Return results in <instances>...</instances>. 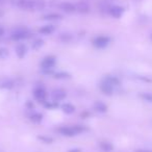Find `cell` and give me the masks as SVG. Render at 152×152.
Returning a JSON list of instances; mask_svg holds the SVG:
<instances>
[{"mask_svg": "<svg viewBox=\"0 0 152 152\" xmlns=\"http://www.w3.org/2000/svg\"><path fill=\"white\" fill-rule=\"evenodd\" d=\"M99 147L104 152H112L114 150V146L112 145V143H108V142H100Z\"/></svg>", "mask_w": 152, "mask_h": 152, "instance_id": "obj_21", "label": "cell"}, {"mask_svg": "<svg viewBox=\"0 0 152 152\" xmlns=\"http://www.w3.org/2000/svg\"><path fill=\"white\" fill-rule=\"evenodd\" d=\"M59 40L63 43H69L73 40V34H69V32H64V34H59Z\"/></svg>", "mask_w": 152, "mask_h": 152, "instance_id": "obj_23", "label": "cell"}, {"mask_svg": "<svg viewBox=\"0 0 152 152\" xmlns=\"http://www.w3.org/2000/svg\"><path fill=\"white\" fill-rule=\"evenodd\" d=\"M37 139H38L39 141L42 142V143H44V144H52L53 142H54L53 137H47V135H38V137H37Z\"/></svg>", "mask_w": 152, "mask_h": 152, "instance_id": "obj_25", "label": "cell"}, {"mask_svg": "<svg viewBox=\"0 0 152 152\" xmlns=\"http://www.w3.org/2000/svg\"><path fill=\"white\" fill-rule=\"evenodd\" d=\"M68 152H81L80 148H72V149H69Z\"/></svg>", "mask_w": 152, "mask_h": 152, "instance_id": "obj_30", "label": "cell"}, {"mask_svg": "<svg viewBox=\"0 0 152 152\" xmlns=\"http://www.w3.org/2000/svg\"><path fill=\"white\" fill-rule=\"evenodd\" d=\"M34 96L39 102H42V103H45L46 102V98H47V93L46 90L44 89V87H38L34 89Z\"/></svg>", "mask_w": 152, "mask_h": 152, "instance_id": "obj_6", "label": "cell"}, {"mask_svg": "<svg viewBox=\"0 0 152 152\" xmlns=\"http://www.w3.org/2000/svg\"><path fill=\"white\" fill-rule=\"evenodd\" d=\"M3 1H4V0H0V2H3Z\"/></svg>", "mask_w": 152, "mask_h": 152, "instance_id": "obj_35", "label": "cell"}, {"mask_svg": "<svg viewBox=\"0 0 152 152\" xmlns=\"http://www.w3.org/2000/svg\"><path fill=\"white\" fill-rule=\"evenodd\" d=\"M61 110H63V112L65 113V114H67V115H72L74 112H75V106H74L73 104H71V103L61 104Z\"/></svg>", "mask_w": 152, "mask_h": 152, "instance_id": "obj_19", "label": "cell"}, {"mask_svg": "<svg viewBox=\"0 0 152 152\" xmlns=\"http://www.w3.org/2000/svg\"><path fill=\"white\" fill-rule=\"evenodd\" d=\"M108 14H110L112 17L119 19V18L122 17V15L124 14V7H120V5H110Z\"/></svg>", "mask_w": 152, "mask_h": 152, "instance_id": "obj_7", "label": "cell"}, {"mask_svg": "<svg viewBox=\"0 0 152 152\" xmlns=\"http://www.w3.org/2000/svg\"><path fill=\"white\" fill-rule=\"evenodd\" d=\"M15 52L19 58H24L25 55L27 54V46H26L25 44H23V43H19V44L16 46Z\"/></svg>", "mask_w": 152, "mask_h": 152, "instance_id": "obj_12", "label": "cell"}, {"mask_svg": "<svg viewBox=\"0 0 152 152\" xmlns=\"http://www.w3.org/2000/svg\"><path fill=\"white\" fill-rule=\"evenodd\" d=\"M15 83L13 79L9 78V77H0V89L2 90H11L14 88Z\"/></svg>", "mask_w": 152, "mask_h": 152, "instance_id": "obj_9", "label": "cell"}, {"mask_svg": "<svg viewBox=\"0 0 152 152\" xmlns=\"http://www.w3.org/2000/svg\"><path fill=\"white\" fill-rule=\"evenodd\" d=\"M99 88L101 90V92L106 96H112L114 93V88L110 83H108L107 81H105L104 79H102L101 83L99 85Z\"/></svg>", "mask_w": 152, "mask_h": 152, "instance_id": "obj_8", "label": "cell"}, {"mask_svg": "<svg viewBox=\"0 0 152 152\" xmlns=\"http://www.w3.org/2000/svg\"><path fill=\"white\" fill-rule=\"evenodd\" d=\"M46 7L45 0H34V11H43Z\"/></svg>", "mask_w": 152, "mask_h": 152, "instance_id": "obj_20", "label": "cell"}, {"mask_svg": "<svg viewBox=\"0 0 152 152\" xmlns=\"http://www.w3.org/2000/svg\"><path fill=\"white\" fill-rule=\"evenodd\" d=\"M103 79L105 81H107L108 83H110L113 87H118L121 83L120 79H119L118 77H116V76H113V75H105Z\"/></svg>", "mask_w": 152, "mask_h": 152, "instance_id": "obj_17", "label": "cell"}, {"mask_svg": "<svg viewBox=\"0 0 152 152\" xmlns=\"http://www.w3.org/2000/svg\"><path fill=\"white\" fill-rule=\"evenodd\" d=\"M51 97H52L53 101L58 102V101L64 100L66 97H67V93H66V91H64V90L57 89V90H54V91L52 92V94H51Z\"/></svg>", "mask_w": 152, "mask_h": 152, "instance_id": "obj_11", "label": "cell"}, {"mask_svg": "<svg viewBox=\"0 0 152 152\" xmlns=\"http://www.w3.org/2000/svg\"><path fill=\"white\" fill-rule=\"evenodd\" d=\"M44 106L46 108H49V110H54V108L58 107V102H56V101H51V102L46 101L44 103Z\"/></svg>", "mask_w": 152, "mask_h": 152, "instance_id": "obj_27", "label": "cell"}, {"mask_svg": "<svg viewBox=\"0 0 152 152\" xmlns=\"http://www.w3.org/2000/svg\"><path fill=\"white\" fill-rule=\"evenodd\" d=\"M134 152H152V151H150L148 149H137Z\"/></svg>", "mask_w": 152, "mask_h": 152, "instance_id": "obj_31", "label": "cell"}, {"mask_svg": "<svg viewBox=\"0 0 152 152\" xmlns=\"http://www.w3.org/2000/svg\"><path fill=\"white\" fill-rule=\"evenodd\" d=\"M43 46H44V40H42V39H37L31 44V48L34 49V50H39V49H41Z\"/></svg>", "mask_w": 152, "mask_h": 152, "instance_id": "obj_24", "label": "cell"}, {"mask_svg": "<svg viewBox=\"0 0 152 152\" xmlns=\"http://www.w3.org/2000/svg\"><path fill=\"white\" fill-rule=\"evenodd\" d=\"M110 1H114V0H110Z\"/></svg>", "mask_w": 152, "mask_h": 152, "instance_id": "obj_36", "label": "cell"}, {"mask_svg": "<svg viewBox=\"0 0 152 152\" xmlns=\"http://www.w3.org/2000/svg\"><path fill=\"white\" fill-rule=\"evenodd\" d=\"M56 64V57L54 55H48L43 58L41 63V68L42 70H52Z\"/></svg>", "mask_w": 152, "mask_h": 152, "instance_id": "obj_4", "label": "cell"}, {"mask_svg": "<svg viewBox=\"0 0 152 152\" xmlns=\"http://www.w3.org/2000/svg\"><path fill=\"white\" fill-rule=\"evenodd\" d=\"M89 128L83 125H74V126H61L58 128V132L65 137H74L88 131Z\"/></svg>", "mask_w": 152, "mask_h": 152, "instance_id": "obj_1", "label": "cell"}, {"mask_svg": "<svg viewBox=\"0 0 152 152\" xmlns=\"http://www.w3.org/2000/svg\"><path fill=\"white\" fill-rule=\"evenodd\" d=\"M89 116V114H88V113H83V114H81V117H83V118H87V117Z\"/></svg>", "mask_w": 152, "mask_h": 152, "instance_id": "obj_33", "label": "cell"}, {"mask_svg": "<svg viewBox=\"0 0 152 152\" xmlns=\"http://www.w3.org/2000/svg\"><path fill=\"white\" fill-rule=\"evenodd\" d=\"M52 76H53V78H55V79H71V77H72L71 74L65 71L54 72Z\"/></svg>", "mask_w": 152, "mask_h": 152, "instance_id": "obj_18", "label": "cell"}, {"mask_svg": "<svg viewBox=\"0 0 152 152\" xmlns=\"http://www.w3.org/2000/svg\"><path fill=\"white\" fill-rule=\"evenodd\" d=\"M55 31V27L54 25H51V24H47V25H44L39 29V32L42 34H45V36H48V34H51Z\"/></svg>", "mask_w": 152, "mask_h": 152, "instance_id": "obj_14", "label": "cell"}, {"mask_svg": "<svg viewBox=\"0 0 152 152\" xmlns=\"http://www.w3.org/2000/svg\"><path fill=\"white\" fill-rule=\"evenodd\" d=\"M30 121L31 122H34V123H41L42 122V120H43V114H41V113H38V112H36V113H32L31 115H30Z\"/></svg>", "mask_w": 152, "mask_h": 152, "instance_id": "obj_22", "label": "cell"}, {"mask_svg": "<svg viewBox=\"0 0 152 152\" xmlns=\"http://www.w3.org/2000/svg\"><path fill=\"white\" fill-rule=\"evenodd\" d=\"M30 36H31V34H30L29 29L27 27L20 26V27L13 29V31L11 34V39L13 41H22L28 39Z\"/></svg>", "mask_w": 152, "mask_h": 152, "instance_id": "obj_2", "label": "cell"}, {"mask_svg": "<svg viewBox=\"0 0 152 152\" xmlns=\"http://www.w3.org/2000/svg\"><path fill=\"white\" fill-rule=\"evenodd\" d=\"M9 55H10V52L7 48H4V47H1V48H0V59H5Z\"/></svg>", "mask_w": 152, "mask_h": 152, "instance_id": "obj_28", "label": "cell"}, {"mask_svg": "<svg viewBox=\"0 0 152 152\" xmlns=\"http://www.w3.org/2000/svg\"><path fill=\"white\" fill-rule=\"evenodd\" d=\"M4 34V28L2 27V26H0V38Z\"/></svg>", "mask_w": 152, "mask_h": 152, "instance_id": "obj_32", "label": "cell"}, {"mask_svg": "<svg viewBox=\"0 0 152 152\" xmlns=\"http://www.w3.org/2000/svg\"><path fill=\"white\" fill-rule=\"evenodd\" d=\"M10 3L21 10L34 11V0H10Z\"/></svg>", "mask_w": 152, "mask_h": 152, "instance_id": "obj_3", "label": "cell"}, {"mask_svg": "<svg viewBox=\"0 0 152 152\" xmlns=\"http://www.w3.org/2000/svg\"><path fill=\"white\" fill-rule=\"evenodd\" d=\"M139 96H140V98H142V99L145 100V101L152 103V93H148V92H145V93H141Z\"/></svg>", "mask_w": 152, "mask_h": 152, "instance_id": "obj_26", "label": "cell"}, {"mask_svg": "<svg viewBox=\"0 0 152 152\" xmlns=\"http://www.w3.org/2000/svg\"><path fill=\"white\" fill-rule=\"evenodd\" d=\"M61 19H63V16L57 13H49L43 16V20H46V21H58Z\"/></svg>", "mask_w": 152, "mask_h": 152, "instance_id": "obj_16", "label": "cell"}, {"mask_svg": "<svg viewBox=\"0 0 152 152\" xmlns=\"http://www.w3.org/2000/svg\"><path fill=\"white\" fill-rule=\"evenodd\" d=\"M58 7H59V9L63 10V11L66 12V13L71 14V13L76 12L75 4H73V3H71V2H68V1H64V2H61Z\"/></svg>", "mask_w": 152, "mask_h": 152, "instance_id": "obj_13", "label": "cell"}, {"mask_svg": "<svg viewBox=\"0 0 152 152\" xmlns=\"http://www.w3.org/2000/svg\"><path fill=\"white\" fill-rule=\"evenodd\" d=\"M3 16H4V12H3L2 10H0V18L3 17Z\"/></svg>", "mask_w": 152, "mask_h": 152, "instance_id": "obj_34", "label": "cell"}, {"mask_svg": "<svg viewBox=\"0 0 152 152\" xmlns=\"http://www.w3.org/2000/svg\"><path fill=\"white\" fill-rule=\"evenodd\" d=\"M110 43V38L106 36H98L93 40V45L96 48H99V49L105 48Z\"/></svg>", "mask_w": 152, "mask_h": 152, "instance_id": "obj_5", "label": "cell"}, {"mask_svg": "<svg viewBox=\"0 0 152 152\" xmlns=\"http://www.w3.org/2000/svg\"><path fill=\"white\" fill-rule=\"evenodd\" d=\"M107 105L104 103L103 101H96L94 103V110L98 113H101V114H104V113L107 112Z\"/></svg>", "mask_w": 152, "mask_h": 152, "instance_id": "obj_15", "label": "cell"}, {"mask_svg": "<svg viewBox=\"0 0 152 152\" xmlns=\"http://www.w3.org/2000/svg\"><path fill=\"white\" fill-rule=\"evenodd\" d=\"M76 7V12H79L81 14H88L91 11V7L87 1H78L75 4Z\"/></svg>", "mask_w": 152, "mask_h": 152, "instance_id": "obj_10", "label": "cell"}, {"mask_svg": "<svg viewBox=\"0 0 152 152\" xmlns=\"http://www.w3.org/2000/svg\"><path fill=\"white\" fill-rule=\"evenodd\" d=\"M26 107L28 108V110H34V104L32 101H30V100H28L27 102H26Z\"/></svg>", "mask_w": 152, "mask_h": 152, "instance_id": "obj_29", "label": "cell"}]
</instances>
